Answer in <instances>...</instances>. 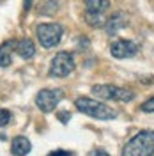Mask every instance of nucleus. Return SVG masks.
Instances as JSON below:
<instances>
[{
  "label": "nucleus",
  "instance_id": "f257e3e1",
  "mask_svg": "<svg viewBox=\"0 0 154 156\" xmlns=\"http://www.w3.org/2000/svg\"><path fill=\"white\" fill-rule=\"evenodd\" d=\"M121 156H154V131L142 129L126 142Z\"/></svg>",
  "mask_w": 154,
  "mask_h": 156
},
{
  "label": "nucleus",
  "instance_id": "f03ea898",
  "mask_svg": "<svg viewBox=\"0 0 154 156\" xmlns=\"http://www.w3.org/2000/svg\"><path fill=\"white\" fill-rule=\"evenodd\" d=\"M75 107L85 114L89 117H94V119H99V121H110V119H115L117 117V110L112 107H108L103 101H97V99H92V98H85L80 96L75 99Z\"/></svg>",
  "mask_w": 154,
  "mask_h": 156
},
{
  "label": "nucleus",
  "instance_id": "7ed1b4c3",
  "mask_svg": "<svg viewBox=\"0 0 154 156\" xmlns=\"http://www.w3.org/2000/svg\"><path fill=\"white\" fill-rule=\"evenodd\" d=\"M92 92L96 94L99 99L105 101H119V103H129L135 99V94L128 89H122L119 85H112V83H99L92 87Z\"/></svg>",
  "mask_w": 154,
  "mask_h": 156
},
{
  "label": "nucleus",
  "instance_id": "20e7f679",
  "mask_svg": "<svg viewBox=\"0 0 154 156\" xmlns=\"http://www.w3.org/2000/svg\"><path fill=\"white\" fill-rule=\"evenodd\" d=\"M36 36L43 48H55L64 36V29L58 23H39L36 27Z\"/></svg>",
  "mask_w": 154,
  "mask_h": 156
},
{
  "label": "nucleus",
  "instance_id": "39448f33",
  "mask_svg": "<svg viewBox=\"0 0 154 156\" xmlns=\"http://www.w3.org/2000/svg\"><path fill=\"white\" fill-rule=\"evenodd\" d=\"M76 68V62H75V57L73 53L69 51H58L55 53V57L51 58L50 62V76H55V78H66L69 76Z\"/></svg>",
  "mask_w": 154,
  "mask_h": 156
},
{
  "label": "nucleus",
  "instance_id": "423d86ee",
  "mask_svg": "<svg viewBox=\"0 0 154 156\" xmlns=\"http://www.w3.org/2000/svg\"><path fill=\"white\" fill-rule=\"evenodd\" d=\"M62 98H64L62 89H41L37 94H36V107L41 112L50 114L62 101Z\"/></svg>",
  "mask_w": 154,
  "mask_h": 156
},
{
  "label": "nucleus",
  "instance_id": "0eeeda50",
  "mask_svg": "<svg viewBox=\"0 0 154 156\" xmlns=\"http://www.w3.org/2000/svg\"><path fill=\"white\" fill-rule=\"evenodd\" d=\"M110 53L115 58H131L138 53V44L131 39H115L110 44Z\"/></svg>",
  "mask_w": 154,
  "mask_h": 156
},
{
  "label": "nucleus",
  "instance_id": "6e6552de",
  "mask_svg": "<svg viewBox=\"0 0 154 156\" xmlns=\"http://www.w3.org/2000/svg\"><path fill=\"white\" fill-rule=\"evenodd\" d=\"M128 25V16H126L122 11H117V12H114L110 18L106 20L105 23V30L108 36H115L119 30H122Z\"/></svg>",
  "mask_w": 154,
  "mask_h": 156
},
{
  "label": "nucleus",
  "instance_id": "1a4fd4ad",
  "mask_svg": "<svg viewBox=\"0 0 154 156\" xmlns=\"http://www.w3.org/2000/svg\"><path fill=\"white\" fill-rule=\"evenodd\" d=\"M14 51L23 60H30L36 55V44L32 43V39L23 37V39H19V41H14Z\"/></svg>",
  "mask_w": 154,
  "mask_h": 156
},
{
  "label": "nucleus",
  "instance_id": "9d476101",
  "mask_svg": "<svg viewBox=\"0 0 154 156\" xmlns=\"http://www.w3.org/2000/svg\"><path fill=\"white\" fill-rule=\"evenodd\" d=\"M32 149V144L27 136H14L11 142V153L14 156H27Z\"/></svg>",
  "mask_w": 154,
  "mask_h": 156
},
{
  "label": "nucleus",
  "instance_id": "9b49d317",
  "mask_svg": "<svg viewBox=\"0 0 154 156\" xmlns=\"http://www.w3.org/2000/svg\"><path fill=\"white\" fill-rule=\"evenodd\" d=\"M12 48H14V41H5L0 44V68H9L11 66Z\"/></svg>",
  "mask_w": 154,
  "mask_h": 156
},
{
  "label": "nucleus",
  "instance_id": "f8f14e48",
  "mask_svg": "<svg viewBox=\"0 0 154 156\" xmlns=\"http://www.w3.org/2000/svg\"><path fill=\"white\" fill-rule=\"evenodd\" d=\"M110 7V0H85V11L103 14Z\"/></svg>",
  "mask_w": 154,
  "mask_h": 156
},
{
  "label": "nucleus",
  "instance_id": "ddd939ff",
  "mask_svg": "<svg viewBox=\"0 0 154 156\" xmlns=\"http://www.w3.org/2000/svg\"><path fill=\"white\" fill-rule=\"evenodd\" d=\"M83 20H85L87 25H89V27H92V29L105 27V23H106V20L103 18V14H99V12H89V11H85Z\"/></svg>",
  "mask_w": 154,
  "mask_h": 156
},
{
  "label": "nucleus",
  "instance_id": "4468645a",
  "mask_svg": "<svg viewBox=\"0 0 154 156\" xmlns=\"http://www.w3.org/2000/svg\"><path fill=\"white\" fill-rule=\"evenodd\" d=\"M11 119H12V114H11L9 110H5V108H0V128L7 126Z\"/></svg>",
  "mask_w": 154,
  "mask_h": 156
},
{
  "label": "nucleus",
  "instance_id": "2eb2a0df",
  "mask_svg": "<svg viewBox=\"0 0 154 156\" xmlns=\"http://www.w3.org/2000/svg\"><path fill=\"white\" fill-rule=\"evenodd\" d=\"M140 110H142V112H145V114H152V112H154V96L149 98L145 103H142Z\"/></svg>",
  "mask_w": 154,
  "mask_h": 156
},
{
  "label": "nucleus",
  "instance_id": "dca6fc26",
  "mask_svg": "<svg viewBox=\"0 0 154 156\" xmlns=\"http://www.w3.org/2000/svg\"><path fill=\"white\" fill-rule=\"evenodd\" d=\"M48 156H73L69 151H64V149H55V151H51Z\"/></svg>",
  "mask_w": 154,
  "mask_h": 156
},
{
  "label": "nucleus",
  "instance_id": "f3484780",
  "mask_svg": "<svg viewBox=\"0 0 154 156\" xmlns=\"http://www.w3.org/2000/svg\"><path fill=\"white\" fill-rule=\"evenodd\" d=\"M89 156H110V154L106 153L105 149H92V151L89 153Z\"/></svg>",
  "mask_w": 154,
  "mask_h": 156
},
{
  "label": "nucleus",
  "instance_id": "a211bd4d",
  "mask_svg": "<svg viewBox=\"0 0 154 156\" xmlns=\"http://www.w3.org/2000/svg\"><path fill=\"white\" fill-rule=\"evenodd\" d=\"M57 115H58V119H60V121H62L64 124H66L69 119H71V114H69V112H58Z\"/></svg>",
  "mask_w": 154,
  "mask_h": 156
},
{
  "label": "nucleus",
  "instance_id": "6ab92c4d",
  "mask_svg": "<svg viewBox=\"0 0 154 156\" xmlns=\"http://www.w3.org/2000/svg\"><path fill=\"white\" fill-rule=\"evenodd\" d=\"M30 7H32V0H25V2H23V9L29 11Z\"/></svg>",
  "mask_w": 154,
  "mask_h": 156
}]
</instances>
